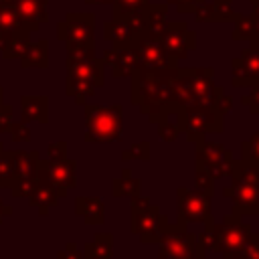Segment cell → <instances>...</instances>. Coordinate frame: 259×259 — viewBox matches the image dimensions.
<instances>
[{"label":"cell","mask_w":259,"mask_h":259,"mask_svg":"<svg viewBox=\"0 0 259 259\" xmlns=\"http://www.w3.org/2000/svg\"><path fill=\"white\" fill-rule=\"evenodd\" d=\"M196 243L202 253L214 251L225 259H259V233L233 212L225 214L221 223L204 225Z\"/></svg>","instance_id":"obj_1"},{"label":"cell","mask_w":259,"mask_h":259,"mask_svg":"<svg viewBox=\"0 0 259 259\" xmlns=\"http://www.w3.org/2000/svg\"><path fill=\"white\" fill-rule=\"evenodd\" d=\"M178 67V65H176ZM172 75L174 67L160 69V71H146L138 69L132 79V103L152 121L160 123L174 115L172 105Z\"/></svg>","instance_id":"obj_2"},{"label":"cell","mask_w":259,"mask_h":259,"mask_svg":"<svg viewBox=\"0 0 259 259\" xmlns=\"http://www.w3.org/2000/svg\"><path fill=\"white\" fill-rule=\"evenodd\" d=\"M105 83V65L95 57L93 47L67 49V95L79 105Z\"/></svg>","instance_id":"obj_3"},{"label":"cell","mask_w":259,"mask_h":259,"mask_svg":"<svg viewBox=\"0 0 259 259\" xmlns=\"http://www.w3.org/2000/svg\"><path fill=\"white\" fill-rule=\"evenodd\" d=\"M223 196L231 198L233 214L257 217L259 214V166L235 160L231 172V186L223 188Z\"/></svg>","instance_id":"obj_4"},{"label":"cell","mask_w":259,"mask_h":259,"mask_svg":"<svg viewBox=\"0 0 259 259\" xmlns=\"http://www.w3.org/2000/svg\"><path fill=\"white\" fill-rule=\"evenodd\" d=\"M123 136V107L113 105H85V142L109 144L119 142Z\"/></svg>","instance_id":"obj_5"},{"label":"cell","mask_w":259,"mask_h":259,"mask_svg":"<svg viewBox=\"0 0 259 259\" xmlns=\"http://www.w3.org/2000/svg\"><path fill=\"white\" fill-rule=\"evenodd\" d=\"M178 130L186 136L190 144L206 138L208 134H221L225 130V115L219 113L214 103L208 105H190L178 115Z\"/></svg>","instance_id":"obj_6"},{"label":"cell","mask_w":259,"mask_h":259,"mask_svg":"<svg viewBox=\"0 0 259 259\" xmlns=\"http://www.w3.org/2000/svg\"><path fill=\"white\" fill-rule=\"evenodd\" d=\"M160 251L158 259H204V253L198 249L196 237L178 223H170L162 214V231L158 239Z\"/></svg>","instance_id":"obj_7"},{"label":"cell","mask_w":259,"mask_h":259,"mask_svg":"<svg viewBox=\"0 0 259 259\" xmlns=\"http://www.w3.org/2000/svg\"><path fill=\"white\" fill-rule=\"evenodd\" d=\"M176 223L186 227L188 223H214L212 217V196L190 190V188H176Z\"/></svg>","instance_id":"obj_8"},{"label":"cell","mask_w":259,"mask_h":259,"mask_svg":"<svg viewBox=\"0 0 259 259\" xmlns=\"http://www.w3.org/2000/svg\"><path fill=\"white\" fill-rule=\"evenodd\" d=\"M103 36L113 45V49L136 47L146 36V14L113 16L103 24Z\"/></svg>","instance_id":"obj_9"},{"label":"cell","mask_w":259,"mask_h":259,"mask_svg":"<svg viewBox=\"0 0 259 259\" xmlns=\"http://www.w3.org/2000/svg\"><path fill=\"white\" fill-rule=\"evenodd\" d=\"M194 146H196V168L206 170L214 180L231 176L235 168V158L231 150H227L219 142H208L206 138L194 142Z\"/></svg>","instance_id":"obj_10"},{"label":"cell","mask_w":259,"mask_h":259,"mask_svg":"<svg viewBox=\"0 0 259 259\" xmlns=\"http://www.w3.org/2000/svg\"><path fill=\"white\" fill-rule=\"evenodd\" d=\"M158 42L164 49V53L174 61H182L188 59V53L196 49V32L188 28V24L184 20H174V22H166L164 30L158 34Z\"/></svg>","instance_id":"obj_11"},{"label":"cell","mask_w":259,"mask_h":259,"mask_svg":"<svg viewBox=\"0 0 259 259\" xmlns=\"http://www.w3.org/2000/svg\"><path fill=\"white\" fill-rule=\"evenodd\" d=\"M38 180L47 182L59 198L67 196L69 188L77 184V162L75 160H47L38 162Z\"/></svg>","instance_id":"obj_12"},{"label":"cell","mask_w":259,"mask_h":259,"mask_svg":"<svg viewBox=\"0 0 259 259\" xmlns=\"http://www.w3.org/2000/svg\"><path fill=\"white\" fill-rule=\"evenodd\" d=\"M93 22L91 12H69L63 22H59V38L65 40L67 49L93 47Z\"/></svg>","instance_id":"obj_13"},{"label":"cell","mask_w":259,"mask_h":259,"mask_svg":"<svg viewBox=\"0 0 259 259\" xmlns=\"http://www.w3.org/2000/svg\"><path fill=\"white\" fill-rule=\"evenodd\" d=\"M251 45L231 61V83L235 87H253L259 83V38H251Z\"/></svg>","instance_id":"obj_14"},{"label":"cell","mask_w":259,"mask_h":259,"mask_svg":"<svg viewBox=\"0 0 259 259\" xmlns=\"http://www.w3.org/2000/svg\"><path fill=\"white\" fill-rule=\"evenodd\" d=\"M162 231V212L156 204H148L144 210L132 212V233L138 235L140 243L152 245L158 243Z\"/></svg>","instance_id":"obj_15"},{"label":"cell","mask_w":259,"mask_h":259,"mask_svg":"<svg viewBox=\"0 0 259 259\" xmlns=\"http://www.w3.org/2000/svg\"><path fill=\"white\" fill-rule=\"evenodd\" d=\"M103 65H107L111 69V75L121 79V77H132L138 69H140V55L136 47H127V49H107L103 51L101 57Z\"/></svg>","instance_id":"obj_16"},{"label":"cell","mask_w":259,"mask_h":259,"mask_svg":"<svg viewBox=\"0 0 259 259\" xmlns=\"http://www.w3.org/2000/svg\"><path fill=\"white\" fill-rule=\"evenodd\" d=\"M138 55H140V69H146V71H160V69H170V67H176L178 63H174L166 53L164 49L160 47L158 38H152V36H144L138 45Z\"/></svg>","instance_id":"obj_17"},{"label":"cell","mask_w":259,"mask_h":259,"mask_svg":"<svg viewBox=\"0 0 259 259\" xmlns=\"http://www.w3.org/2000/svg\"><path fill=\"white\" fill-rule=\"evenodd\" d=\"M231 4L233 0H212V2L202 0L192 10L194 20L196 22H235L239 12H235Z\"/></svg>","instance_id":"obj_18"},{"label":"cell","mask_w":259,"mask_h":259,"mask_svg":"<svg viewBox=\"0 0 259 259\" xmlns=\"http://www.w3.org/2000/svg\"><path fill=\"white\" fill-rule=\"evenodd\" d=\"M18 14L22 16L28 30H36L40 22L49 18L47 14V0H14Z\"/></svg>","instance_id":"obj_19"},{"label":"cell","mask_w":259,"mask_h":259,"mask_svg":"<svg viewBox=\"0 0 259 259\" xmlns=\"http://www.w3.org/2000/svg\"><path fill=\"white\" fill-rule=\"evenodd\" d=\"M75 212L87 225H103L105 221V206L99 196H77Z\"/></svg>","instance_id":"obj_20"},{"label":"cell","mask_w":259,"mask_h":259,"mask_svg":"<svg viewBox=\"0 0 259 259\" xmlns=\"http://www.w3.org/2000/svg\"><path fill=\"white\" fill-rule=\"evenodd\" d=\"M168 2H150L146 10V36L158 38L168 22Z\"/></svg>","instance_id":"obj_21"},{"label":"cell","mask_w":259,"mask_h":259,"mask_svg":"<svg viewBox=\"0 0 259 259\" xmlns=\"http://www.w3.org/2000/svg\"><path fill=\"white\" fill-rule=\"evenodd\" d=\"M47 119H49V99L45 95L22 97V121L47 123Z\"/></svg>","instance_id":"obj_22"},{"label":"cell","mask_w":259,"mask_h":259,"mask_svg":"<svg viewBox=\"0 0 259 259\" xmlns=\"http://www.w3.org/2000/svg\"><path fill=\"white\" fill-rule=\"evenodd\" d=\"M140 188H142V180L134 178L130 168H123L121 176L111 180V194L117 198H134L140 194Z\"/></svg>","instance_id":"obj_23"},{"label":"cell","mask_w":259,"mask_h":259,"mask_svg":"<svg viewBox=\"0 0 259 259\" xmlns=\"http://www.w3.org/2000/svg\"><path fill=\"white\" fill-rule=\"evenodd\" d=\"M113 253V237L109 233H97L93 241L85 245L83 257L85 259H111Z\"/></svg>","instance_id":"obj_24"},{"label":"cell","mask_w":259,"mask_h":259,"mask_svg":"<svg viewBox=\"0 0 259 259\" xmlns=\"http://www.w3.org/2000/svg\"><path fill=\"white\" fill-rule=\"evenodd\" d=\"M22 59V67H47L49 65V45L47 40H38V42H28L24 53L20 55Z\"/></svg>","instance_id":"obj_25"},{"label":"cell","mask_w":259,"mask_h":259,"mask_svg":"<svg viewBox=\"0 0 259 259\" xmlns=\"http://www.w3.org/2000/svg\"><path fill=\"white\" fill-rule=\"evenodd\" d=\"M57 200H59V194H57L47 182H40V180H38L36 188H34L32 194H30V204H32V206H38V210L45 214V212L49 210V206H55V204H57Z\"/></svg>","instance_id":"obj_26"},{"label":"cell","mask_w":259,"mask_h":259,"mask_svg":"<svg viewBox=\"0 0 259 259\" xmlns=\"http://www.w3.org/2000/svg\"><path fill=\"white\" fill-rule=\"evenodd\" d=\"M150 0H113L111 12L113 16H132V14H146Z\"/></svg>","instance_id":"obj_27"},{"label":"cell","mask_w":259,"mask_h":259,"mask_svg":"<svg viewBox=\"0 0 259 259\" xmlns=\"http://www.w3.org/2000/svg\"><path fill=\"white\" fill-rule=\"evenodd\" d=\"M253 36H255V24H253L251 14H237L231 38L233 40H251Z\"/></svg>","instance_id":"obj_28"},{"label":"cell","mask_w":259,"mask_h":259,"mask_svg":"<svg viewBox=\"0 0 259 259\" xmlns=\"http://www.w3.org/2000/svg\"><path fill=\"white\" fill-rule=\"evenodd\" d=\"M241 160L259 166V130L245 142H241Z\"/></svg>","instance_id":"obj_29"},{"label":"cell","mask_w":259,"mask_h":259,"mask_svg":"<svg viewBox=\"0 0 259 259\" xmlns=\"http://www.w3.org/2000/svg\"><path fill=\"white\" fill-rule=\"evenodd\" d=\"M150 150H152V144L148 140H142L138 144H134L132 148L123 150L121 152V160L123 162H130V160H140V162H148L152 156H150Z\"/></svg>","instance_id":"obj_30"},{"label":"cell","mask_w":259,"mask_h":259,"mask_svg":"<svg viewBox=\"0 0 259 259\" xmlns=\"http://www.w3.org/2000/svg\"><path fill=\"white\" fill-rule=\"evenodd\" d=\"M194 184H196V190H200V192H204L208 196H214V178L206 170L196 168V172H194Z\"/></svg>","instance_id":"obj_31"},{"label":"cell","mask_w":259,"mask_h":259,"mask_svg":"<svg viewBox=\"0 0 259 259\" xmlns=\"http://www.w3.org/2000/svg\"><path fill=\"white\" fill-rule=\"evenodd\" d=\"M178 134H180V130H178V123L176 121L164 119V121L158 123V136H160L162 142H168L170 144V142H174L178 138Z\"/></svg>","instance_id":"obj_32"},{"label":"cell","mask_w":259,"mask_h":259,"mask_svg":"<svg viewBox=\"0 0 259 259\" xmlns=\"http://www.w3.org/2000/svg\"><path fill=\"white\" fill-rule=\"evenodd\" d=\"M241 103L247 105L253 115H259V83H255L249 93L241 95Z\"/></svg>","instance_id":"obj_33"},{"label":"cell","mask_w":259,"mask_h":259,"mask_svg":"<svg viewBox=\"0 0 259 259\" xmlns=\"http://www.w3.org/2000/svg\"><path fill=\"white\" fill-rule=\"evenodd\" d=\"M166 2H168V6H174L178 12L188 14V12H192L202 0H166Z\"/></svg>","instance_id":"obj_34"},{"label":"cell","mask_w":259,"mask_h":259,"mask_svg":"<svg viewBox=\"0 0 259 259\" xmlns=\"http://www.w3.org/2000/svg\"><path fill=\"white\" fill-rule=\"evenodd\" d=\"M49 160H65L67 158V142H55L47 150Z\"/></svg>","instance_id":"obj_35"},{"label":"cell","mask_w":259,"mask_h":259,"mask_svg":"<svg viewBox=\"0 0 259 259\" xmlns=\"http://www.w3.org/2000/svg\"><path fill=\"white\" fill-rule=\"evenodd\" d=\"M233 101H235V99H233L231 95H227V93L223 91V93H221V95L217 97V101H214V107L219 109V113L227 115V113H229V111L233 109Z\"/></svg>","instance_id":"obj_36"},{"label":"cell","mask_w":259,"mask_h":259,"mask_svg":"<svg viewBox=\"0 0 259 259\" xmlns=\"http://www.w3.org/2000/svg\"><path fill=\"white\" fill-rule=\"evenodd\" d=\"M10 132H12V140H16V142H28L30 140V132H28V127L24 123L10 125Z\"/></svg>","instance_id":"obj_37"},{"label":"cell","mask_w":259,"mask_h":259,"mask_svg":"<svg viewBox=\"0 0 259 259\" xmlns=\"http://www.w3.org/2000/svg\"><path fill=\"white\" fill-rule=\"evenodd\" d=\"M59 259H85V257H83V253L77 249L75 243H69V245L65 247V251L59 253Z\"/></svg>","instance_id":"obj_38"},{"label":"cell","mask_w":259,"mask_h":259,"mask_svg":"<svg viewBox=\"0 0 259 259\" xmlns=\"http://www.w3.org/2000/svg\"><path fill=\"white\" fill-rule=\"evenodd\" d=\"M132 202H130V208H132V212H138V210H144L152 200L148 198V196H134V198H130Z\"/></svg>","instance_id":"obj_39"},{"label":"cell","mask_w":259,"mask_h":259,"mask_svg":"<svg viewBox=\"0 0 259 259\" xmlns=\"http://www.w3.org/2000/svg\"><path fill=\"white\" fill-rule=\"evenodd\" d=\"M10 107L8 105H2L0 107V132H8L10 130Z\"/></svg>","instance_id":"obj_40"},{"label":"cell","mask_w":259,"mask_h":259,"mask_svg":"<svg viewBox=\"0 0 259 259\" xmlns=\"http://www.w3.org/2000/svg\"><path fill=\"white\" fill-rule=\"evenodd\" d=\"M251 18H253V24H255V36H253V38H259V4L253 6Z\"/></svg>","instance_id":"obj_41"},{"label":"cell","mask_w":259,"mask_h":259,"mask_svg":"<svg viewBox=\"0 0 259 259\" xmlns=\"http://www.w3.org/2000/svg\"><path fill=\"white\" fill-rule=\"evenodd\" d=\"M87 4H111L113 0H85Z\"/></svg>","instance_id":"obj_42"},{"label":"cell","mask_w":259,"mask_h":259,"mask_svg":"<svg viewBox=\"0 0 259 259\" xmlns=\"http://www.w3.org/2000/svg\"><path fill=\"white\" fill-rule=\"evenodd\" d=\"M4 212H10V208L2 206V202H0V221H2V214H4Z\"/></svg>","instance_id":"obj_43"},{"label":"cell","mask_w":259,"mask_h":259,"mask_svg":"<svg viewBox=\"0 0 259 259\" xmlns=\"http://www.w3.org/2000/svg\"><path fill=\"white\" fill-rule=\"evenodd\" d=\"M251 4H253V6H255V4H259V0H251Z\"/></svg>","instance_id":"obj_44"},{"label":"cell","mask_w":259,"mask_h":259,"mask_svg":"<svg viewBox=\"0 0 259 259\" xmlns=\"http://www.w3.org/2000/svg\"><path fill=\"white\" fill-rule=\"evenodd\" d=\"M0 107H2V89H0Z\"/></svg>","instance_id":"obj_45"},{"label":"cell","mask_w":259,"mask_h":259,"mask_svg":"<svg viewBox=\"0 0 259 259\" xmlns=\"http://www.w3.org/2000/svg\"><path fill=\"white\" fill-rule=\"evenodd\" d=\"M257 217H259V214H257Z\"/></svg>","instance_id":"obj_46"}]
</instances>
